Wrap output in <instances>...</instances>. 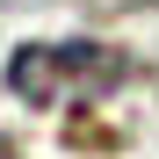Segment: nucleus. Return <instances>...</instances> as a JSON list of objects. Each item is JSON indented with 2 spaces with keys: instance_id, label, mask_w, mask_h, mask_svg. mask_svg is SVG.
Returning a JSON list of instances; mask_svg holds the SVG:
<instances>
[{
  "instance_id": "obj_2",
  "label": "nucleus",
  "mask_w": 159,
  "mask_h": 159,
  "mask_svg": "<svg viewBox=\"0 0 159 159\" xmlns=\"http://www.w3.org/2000/svg\"><path fill=\"white\" fill-rule=\"evenodd\" d=\"M0 159H15V152H7V145H0Z\"/></svg>"
},
{
  "instance_id": "obj_1",
  "label": "nucleus",
  "mask_w": 159,
  "mask_h": 159,
  "mask_svg": "<svg viewBox=\"0 0 159 159\" xmlns=\"http://www.w3.org/2000/svg\"><path fill=\"white\" fill-rule=\"evenodd\" d=\"M123 80H130V58L109 43H29L7 65V87L29 109H87V101L116 94Z\"/></svg>"
}]
</instances>
